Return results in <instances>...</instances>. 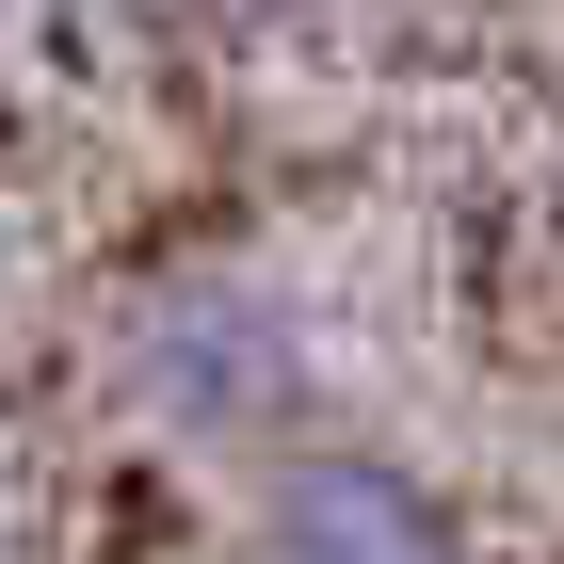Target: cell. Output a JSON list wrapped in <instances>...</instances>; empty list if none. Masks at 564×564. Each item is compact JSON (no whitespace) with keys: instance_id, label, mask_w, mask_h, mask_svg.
Returning a JSON list of instances; mask_svg holds the SVG:
<instances>
[{"instance_id":"cell-1","label":"cell","mask_w":564,"mask_h":564,"mask_svg":"<svg viewBox=\"0 0 564 564\" xmlns=\"http://www.w3.org/2000/svg\"><path fill=\"white\" fill-rule=\"evenodd\" d=\"M113 371H130V403L177 452H259L306 403V323H291L274 274H162V291L130 306Z\"/></svg>"},{"instance_id":"cell-2","label":"cell","mask_w":564,"mask_h":564,"mask_svg":"<svg viewBox=\"0 0 564 564\" xmlns=\"http://www.w3.org/2000/svg\"><path fill=\"white\" fill-rule=\"evenodd\" d=\"M242 564H484L420 468L388 452H291L242 517Z\"/></svg>"}]
</instances>
